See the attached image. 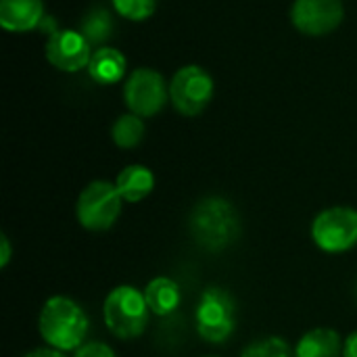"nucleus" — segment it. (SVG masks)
Returning a JSON list of instances; mask_svg holds the SVG:
<instances>
[{"instance_id": "obj_20", "label": "nucleus", "mask_w": 357, "mask_h": 357, "mask_svg": "<svg viewBox=\"0 0 357 357\" xmlns=\"http://www.w3.org/2000/svg\"><path fill=\"white\" fill-rule=\"evenodd\" d=\"M73 357H117L115 351L105 345V343H98V341H92V343H84L79 349H75V356Z\"/></svg>"}, {"instance_id": "obj_16", "label": "nucleus", "mask_w": 357, "mask_h": 357, "mask_svg": "<svg viewBox=\"0 0 357 357\" xmlns=\"http://www.w3.org/2000/svg\"><path fill=\"white\" fill-rule=\"evenodd\" d=\"M79 31L92 48H100L113 36V17L107 8H92L79 21Z\"/></svg>"}, {"instance_id": "obj_17", "label": "nucleus", "mask_w": 357, "mask_h": 357, "mask_svg": "<svg viewBox=\"0 0 357 357\" xmlns=\"http://www.w3.org/2000/svg\"><path fill=\"white\" fill-rule=\"evenodd\" d=\"M111 138L119 149H134L144 138V121L140 115L126 113L115 119L111 128Z\"/></svg>"}, {"instance_id": "obj_1", "label": "nucleus", "mask_w": 357, "mask_h": 357, "mask_svg": "<svg viewBox=\"0 0 357 357\" xmlns=\"http://www.w3.org/2000/svg\"><path fill=\"white\" fill-rule=\"evenodd\" d=\"M188 228L201 249L220 253L236 243L241 234V218L230 201L222 197H207L195 205Z\"/></svg>"}, {"instance_id": "obj_8", "label": "nucleus", "mask_w": 357, "mask_h": 357, "mask_svg": "<svg viewBox=\"0 0 357 357\" xmlns=\"http://www.w3.org/2000/svg\"><path fill=\"white\" fill-rule=\"evenodd\" d=\"M123 98L130 113L140 117H153L161 113L163 107L167 105L169 84L159 71L151 67H138L126 79Z\"/></svg>"}, {"instance_id": "obj_21", "label": "nucleus", "mask_w": 357, "mask_h": 357, "mask_svg": "<svg viewBox=\"0 0 357 357\" xmlns=\"http://www.w3.org/2000/svg\"><path fill=\"white\" fill-rule=\"evenodd\" d=\"M38 31H42V33H46V38H48V36H52L54 31H59V25H56V19H54V17H50V15H44V19H42V23L38 25Z\"/></svg>"}, {"instance_id": "obj_2", "label": "nucleus", "mask_w": 357, "mask_h": 357, "mask_svg": "<svg viewBox=\"0 0 357 357\" xmlns=\"http://www.w3.org/2000/svg\"><path fill=\"white\" fill-rule=\"evenodd\" d=\"M38 328L50 349L73 351L84 345V339L90 331V320L73 299L56 295L44 301Z\"/></svg>"}, {"instance_id": "obj_7", "label": "nucleus", "mask_w": 357, "mask_h": 357, "mask_svg": "<svg viewBox=\"0 0 357 357\" xmlns=\"http://www.w3.org/2000/svg\"><path fill=\"white\" fill-rule=\"evenodd\" d=\"M213 79L199 65H184L169 79V100L184 117L201 115L213 98Z\"/></svg>"}, {"instance_id": "obj_12", "label": "nucleus", "mask_w": 357, "mask_h": 357, "mask_svg": "<svg viewBox=\"0 0 357 357\" xmlns=\"http://www.w3.org/2000/svg\"><path fill=\"white\" fill-rule=\"evenodd\" d=\"M126 67H128V61L119 48L100 46V48H94V52H92V59L88 63V75L96 84L111 86V84H117L123 79Z\"/></svg>"}, {"instance_id": "obj_10", "label": "nucleus", "mask_w": 357, "mask_h": 357, "mask_svg": "<svg viewBox=\"0 0 357 357\" xmlns=\"http://www.w3.org/2000/svg\"><path fill=\"white\" fill-rule=\"evenodd\" d=\"M92 52L94 48L88 44V40L82 36L79 29H59L46 38V46H44L46 61L54 69L65 73L88 69Z\"/></svg>"}, {"instance_id": "obj_23", "label": "nucleus", "mask_w": 357, "mask_h": 357, "mask_svg": "<svg viewBox=\"0 0 357 357\" xmlns=\"http://www.w3.org/2000/svg\"><path fill=\"white\" fill-rule=\"evenodd\" d=\"M0 247H2V253H0V268H6L8 261H10V243H8L6 234L0 236Z\"/></svg>"}, {"instance_id": "obj_11", "label": "nucleus", "mask_w": 357, "mask_h": 357, "mask_svg": "<svg viewBox=\"0 0 357 357\" xmlns=\"http://www.w3.org/2000/svg\"><path fill=\"white\" fill-rule=\"evenodd\" d=\"M44 15L42 0H0V25L10 33L38 29Z\"/></svg>"}, {"instance_id": "obj_14", "label": "nucleus", "mask_w": 357, "mask_h": 357, "mask_svg": "<svg viewBox=\"0 0 357 357\" xmlns=\"http://www.w3.org/2000/svg\"><path fill=\"white\" fill-rule=\"evenodd\" d=\"M115 186L123 201L140 203L155 188V174L144 165H128L117 174Z\"/></svg>"}, {"instance_id": "obj_18", "label": "nucleus", "mask_w": 357, "mask_h": 357, "mask_svg": "<svg viewBox=\"0 0 357 357\" xmlns=\"http://www.w3.org/2000/svg\"><path fill=\"white\" fill-rule=\"evenodd\" d=\"M241 357H297L295 351L289 347L284 339L278 337H268L261 341L251 343Z\"/></svg>"}, {"instance_id": "obj_15", "label": "nucleus", "mask_w": 357, "mask_h": 357, "mask_svg": "<svg viewBox=\"0 0 357 357\" xmlns=\"http://www.w3.org/2000/svg\"><path fill=\"white\" fill-rule=\"evenodd\" d=\"M343 343L333 328H314L301 337L295 347L297 357H343Z\"/></svg>"}, {"instance_id": "obj_4", "label": "nucleus", "mask_w": 357, "mask_h": 357, "mask_svg": "<svg viewBox=\"0 0 357 357\" xmlns=\"http://www.w3.org/2000/svg\"><path fill=\"white\" fill-rule=\"evenodd\" d=\"M121 195L113 182L94 180L77 197L75 215L82 228L90 232H105L121 215Z\"/></svg>"}, {"instance_id": "obj_5", "label": "nucleus", "mask_w": 357, "mask_h": 357, "mask_svg": "<svg viewBox=\"0 0 357 357\" xmlns=\"http://www.w3.org/2000/svg\"><path fill=\"white\" fill-rule=\"evenodd\" d=\"M195 320H197V333L207 343H226L236 328L234 297L220 287H211L203 291L197 305Z\"/></svg>"}, {"instance_id": "obj_25", "label": "nucleus", "mask_w": 357, "mask_h": 357, "mask_svg": "<svg viewBox=\"0 0 357 357\" xmlns=\"http://www.w3.org/2000/svg\"><path fill=\"white\" fill-rule=\"evenodd\" d=\"M209 357H213V356H209Z\"/></svg>"}, {"instance_id": "obj_24", "label": "nucleus", "mask_w": 357, "mask_h": 357, "mask_svg": "<svg viewBox=\"0 0 357 357\" xmlns=\"http://www.w3.org/2000/svg\"><path fill=\"white\" fill-rule=\"evenodd\" d=\"M23 357H65L63 351H56V349H33L29 354H25Z\"/></svg>"}, {"instance_id": "obj_9", "label": "nucleus", "mask_w": 357, "mask_h": 357, "mask_svg": "<svg viewBox=\"0 0 357 357\" xmlns=\"http://www.w3.org/2000/svg\"><path fill=\"white\" fill-rule=\"evenodd\" d=\"M345 17L341 0H295L291 8V21L297 31L320 38L333 33Z\"/></svg>"}, {"instance_id": "obj_19", "label": "nucleus", "mask_w": 357, "mask_h": 357, "mask_svg": "<svg viewBox=\"0 0 357 357\" xmlns=\"http://www.w3.org/2000/svg\"><path fill=\"white\" fill-rule=\"evenodd\" d=\"M113 6L117 15H121L123 19L144 21L155 13L157 0H113Z\"/></svg>"}, {"instance_id": "obj_3", "label": "nucleus", "mask_w": 357, "mask_h": 357, "mask_svg": "<svg viewBox=\"0 0 357 357\" xmlns=\"http://www.w3.org/2000/svg\"><path fill=\"white\" fill-rule=\"evenodd\" d=\"M149 314L151 310L144 299V291L130 284L115 287L102 305V318L109 333L121 341L138 339L149 324Z\"/></svg>"}, {"instance_id": "obj_13", "label": "nucleus", "mask_w": 357, "mask_h": 357, "mask_svg": "<svg viewBox=\"0 0 357 357\" xmlns=\"http://www.w3.org/2000/svg\"><path fill=\"white\" fill-rule=\"evenodd\" d=\"M144 299L149 303V310L155 314V316H169L174 314L180 303H182V291H180V284L167 276H157L153 278L146 289H144Z\"/></svg>"}, {"instance_id": "obj_6", "label": "nucleus", "mask_w": 357, "mask_h": 357, "mask_svg": "<svg viewBox=\"0 0 357 357\" xmlns=\"http://www.w3.org/2000/svg\"><path fill=\"white\" fill-rule=\"evenodd\" d=\"M312 241L324 253H345L357 245V209L328 207L312 222Z\"/></svg>"}, {"instance_id": "obj_22", "label": "nucleus", "mask_w": 357, "mask_h": 357, "mask_svg": "<svg viewBox=\"0 0 357 357\" xmlns=\"http://www.w3.org/2000/svg\"><path fill=\"white\" fill-rule=\"evenodd\" d=\"M343 357H357V331L345 339V343H343Z\"/></svg>"}]
</instances>
